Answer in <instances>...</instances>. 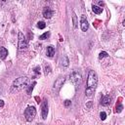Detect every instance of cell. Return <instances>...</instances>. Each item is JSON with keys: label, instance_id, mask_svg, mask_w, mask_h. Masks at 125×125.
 <instances>
[{"label": "cell", "instance_id": "obj_1", "mask_svg": "<svg viewBox=\"0 0 125 125\" xmlns=\"http://www.w3.org/2000/svg\"><path fill=\"white\" fill-rule=\"evenodd\" d=\"M98 84V76L94 70H90L87 78V87L85 89V94L87 97H91L95 92V89Z\"/></svg>", "mask_w": 125, "mask_h": 125}, {"label": "cell", "instance_id": "obj_2", "mask_svg": "<svg viewBox=\"0 0 125 125\" xmlns=\"http://www.w3.org/2000/svg\"><path fill=\"white\" fill-rule=\"evenodd\" d=\"M28 78L26 76H21L17 78L12 84V91H20L25 87H27Z\"/></svg>", "mask_w": 125, "mask_h": 125}, {"label": "cell", "instance_id": "obj_3", "mask_svg": "<svg viewBox=\"0 0 125 125\" xmlns=\"http://www.w3.org/2000/svg\"><path fill=\"white\" fill-rule=\"evenodd\" d=\"M36 115V109L33 105H28L24 110V117L27 121H32Z\"/></svg>", "mask_w": 125, "mask_h": 125}, {"label": "cell", "instance_id": "obj_4", "mask_svg": "<svg viewBox=\"0 0 125 125\" xmlns=\"http://www.w3.org/2000/svg\"><path fill=\"white\" fill-rule=\"evenodd\" d=\"M70 80H71V82L75 86H79L81 84V81H82V75H81V73L79 71H77V70H73L70 73Z\"/></svg>", "mask_w": 125, "mask_h": 125}, {"label": "cell", "instance_id": "obj_5", "mask_svg": "<svg viewBox=\"0 0 125 125\" xmlns=\"http://www.w3.org/2000/svg\"><path fill=\"white\" fill-rule=\"evenodd\" d=\"M18 46H19V49L21 51L22 50H25L26 47H27V40L25 38V36L23 35L22 32H19V42H18Z\"/></svg>", "mask_w": 125, "mask_h": 125}, {"label": "cell", "instance_id": "obj_6", "mask_svg": "<svg viewBox=\"0 0 125 125\" xmlns=\"http://www.w3.org/2000/svg\"><path fill=\"white\" fill-rule=\"evenodd\" d=\"M80 27L83 31H87L89 28V22H88L85 15H82L80 18Z\"/></svg>", "mask_w": 125, "mask_h": 125}, {"label": "cell", "instance_id": "obj_7", "mask_svg": "<svg viewBox=\"0 0 125 125\" xmlns=\"http://www.w3.org/2000/svg\"><path fill=\"white\" fill-rule=\"evenodd\" d=\"M47 115H48V103H47V100H44L41 107V116L43 119H46Z\"/></svg>", "mask_w": 125, "mask_h": 125}, {"label": "cell", "instance_id": "obj_8", "mask_svg": "<svg viewBox=\"0 0 125 125\" xmlns=\"http://www.w3.org/2000/svg\"><path fill=\"white\" fill-rule=\"evenodd\" d=\"M53 15H54V11H53L52 9H50L49 7H46V8L43 10V16H44V18L50 19V18L53 17Z\"/></svg>", "mask_w": 125, "mask_h": 125}, {"label": "cell", "instance_id": "obj_9", "mask_svg": "<svg viewBox=\"0 0 125 125\" xmlns=\"http://www.w3.org/2000/svg\"><path fill=\"white\" fill-rule=\"evenodd\" d=\"M65 81V79L63 78V77H61V78H59L56 82H55V84H54V89L55 90H57V91H59L60 89H61V87L62 86V84H63V82Z\"/></svg>", "mask_w": 125, "mask_h": 125}, {"label": "cell", "instance_id": "obj_10", "mask_svg": "<svg viewBox=\"0 0 125 125\" xmlns=\"http://www.w3.org/2000/svg\"><path fill=\"white\" fill-rule=\"evenodd\" d=\"M110 103H111V98H110L109 96H103V97H102V99H101V104H102L103 105H104V106L109 105Z\"/></svg>", "mask_w": 125, "mask_h": 125}, {"label": "cell", "instance_id": "obj_11", "mask_svg": "<svg viewBox=\"0 0 125 125\" xmlns=\"http://www.w3.org/2000/svg\"><path fill=\"white\" fill-rule=\"evenodd\" d=\"M8 56V51L5 47H0V58L2 60L6 59V57Z\"/></svg>", "mask_w": 125, "mask_h": 125}, {"label": "cell", "instance_id": "obj_12", "mask_svg": "<svg viewBox=\"0 0 125 125\" xmlns=\"http://www.w3.org/2000/svg\"><path fill=\"white\" fill-rule=\"evenodd\" d=\"M55 55V48L54 46H48L47 47V56L52 58Z\"/></svg>", "mask_w": 125, "mask_h": 125}, {"label": "cell", "instance_id": "obj_13", "mask_svg": "<svg viewBox=\"0 0 125 125\" xmlns=\"http://www.w3.org/2000/svg\"><path fill=\"white\" fill-rule=\"evenodd\" d=\"M92 10H93V12H94L95 14H98V15L103 12V8L100 7V6H97V5H93V6H92Z\"/></svg>", "mask_w": 125, "mask_h": 125}, {"label": "cell", "instance_id": "obj_14", "mask_svg": "<svg viewBox=\"0 0 125 125\" xmlns=\"http://www.w3.org/2000/svg\"><path fill=\"white\" fill-rule=\"evenodd\" d=\"M50 35H51V33H50V31H47V32H45V33H43L42 35H40V36H39V39H41V40H44V39H47V38H49V37H50Z\"/></svg>", "mask_w": 125, "mask_h": 125}, {"label": "cell", "instance_id": "obj_15", "mask_svg": "<svg viewBox=\"0 0 125 125\" xmlns=\"http://www.w3.org/2000/svg\"><path fill=\"white\" fill-rule=\"evenodd\" d=\"M45 26H46V23L44 21H38L37 22V27L39 29H43V28H45Z\"/></svg>", "mask_w": 125, "mask_h": 125}, {"label": "cell", "instance_id": "obj_16", "mask_svg": "<svg viewBox=\"0 0 125 125\" xmlns=\"http://www.w3.org/2000/svg\"><path fill=\"white\" fill-rule=\"evenodd\" d=\"M62 65H63V66H67V65H68V59H67V57H66V56H63Z\"/></svg>", "mask_w": 125, "mask_h": 125}, {"label": "cell", "instance_id": "obj_17", "mask_svg": "<svg viewBox=\"0 0 125 125\" xmlns=\"http://www.w3.org/2000/svg\"><path fill=\"white\" fill-rule=\"evenodd\" d=\"M105 57H107V53L104 52V51L101 52L100 55H99V58H100V59H103V58H105Z\"/></svg>", "mask_w": 125, "mask_h": 125}, {"label": "cell", "instance_id": "obj_18", "mask_svg": "<svg viewBox=\"0 0 125 125\" xmlns=\"http://www.w3.org/2000/svg\"><path fill=\"white\" fill-rule=\"evenodd\" d=\"M50 71H51V67H50V65H49V64L45 65V75L49 74V73H50Z\"/></svg>", "mask_w": 125, "mask_h": 125}, {"label": "cell", "instance_id": "obj_19", "mask_svg": "<svg viewBox=\"0 0 125 125\" xmlns=\"http://www.w3.org/2000/svg\"><path fill=\"white\" fill-rule=\"evenodd\" d=\"M116 111L117 112H121L122 111V109H123V105L121 104H116Z\"/></svg>", "mask_w": 125, "mask_h": 125}, {"label": "cell", "instance_id": "obj_20", "mask_svg": "<svg viewBox=\"0 0 125 125\" xmlns=\"http://www.w3.org/2000/svg\"><path fill=\"white\" fill-rule=\"evenodd\" d=\"M72 20H73L74 27L76 28V27H77V21H76V16H75V14H74V13H73V15H72Z\"/></svg>", "mask_w": 125, "mask_h": 125}, {"label": "cell", "instance_id": "obj_21", "mask_svg": "<svg viewBox=\"0 0 125 125\" xmlns=\"http://www.w3.org/2000/svg\"><path fill=\"white\" fill-rule=\"evenodd\" d=\"M100 117H101L102 120H104V119L106 118V113H105L104 111H102V112L100 113Z\"/></svg>", "mask_w": 125, "mask_h": 125}, {"label": "cell", "instance_id": "obj_22", "mask_svg": "<svg viewBox=\"0 0 125 125\" xmlns=\"http://www.w3.org/2000/svg\"><path fill=\"white\" fill-rule=\"evenodd\" d=\"M34 72H35L36 74H40V67H39V66L34 67Z\"/></svg>", "mask_w": 125, "mask_h": 125}, {"label": "cell", "instance_id": "obj_23", "mask_svg": "<svg viewBox=\"0 0 125 125\" xmlns=\"http://www.w3.org/2000/svg\"><path fill=\"white\" fill-rule=\"evenodd\" d=\"M70 104H71V102H70L69 100L64 101V105H65V106H68V105H70Z\"/></svg>", "mask_w": 125, "mask_h": 125}, {"label": "cell", "instance_id": "obj_24", "mask_svg": "<svg viewBox=\"0 0 125 125\" xmlns=\"http://www.w3.org/2000/svg\"><path fill=\"white\" fill-rule=\"evenodd\" d=\"M4 106V101L3 100H0V108Z\"/></svg>", "mask_w": 125, "mask_h": 125}]
</instances>
